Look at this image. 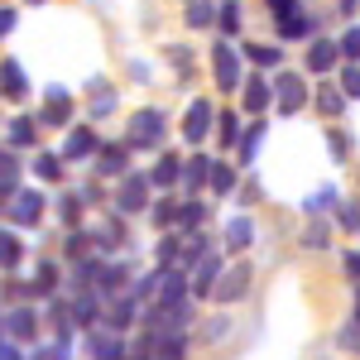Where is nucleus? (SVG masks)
<instances>
[{
	"label": "nucleus",
	"instance_id": "obj_15",
	"mask_svg": "<svg viewBox=\"0 0 360 360\" xmlns=\"http://www.w3.org/2000/svg\"><path fill=\"white\" fill-rule=\"evenodd\" d=\"M250 236H255V226H250L245 217H236V221L226 226V250H245V245H250Z\"/></svg>",
	"mask_w": 360,
	"mask_h": 360
},
{
	"label": "nucleus",
	"instance_id": "obj_21",
	"mask_svg": "<svg viewBox=\"0 0 360 360\" xmlns=\"http://www.w3.org/2000/svg\"><path fill=\"white\" fill-rule=\"evenodd\" d=\"M15 264H20V240L0 231V269H15Z\"/></svg>",
	"mask_w": 360,
	"mask_h": 360
},
{
	"label": "nucleus",
	"instance_id": "obj_26",
	"mask_svg": "<svg viewBox=\"0 0 360 360\" xmlns=\"http://www.w3.org/2000/svg\"><path fill=\"white\" fill-rule=\"evenodd\" d=\"M130 317H135V303H130V298H125V303H115V312H111V332L130 327Z\"/></svg>",
	"mask_w": 360,
	"mask_h": 360
},
{
	"label": "nucleus",
	"instance_id": "obj_32",
	"mask_svg": "<svg viewBox=\"0 0 360 360\" xmlns=\"http://www.w3.org/2000/svg\"><path fill=\"white\" fill-rule=\"evenodd\" d=\"M341 91H346V96H360V68H346V72H341Z\"/></svg>",
	"mask_w": 360,
	"mask_h": 360
},
{
	"label": "nucleus",
	"instance_id": "obj_17",
	"mask_svg": "<svg viewBox=\"0 0 360 360\" xmlns=\"http://www.w3.org/2000/svg\"><path fill=\"white\" fill-rule=\"evenodd\" d=\"M10 332H15V336H25V341H29V336L39 332V317H34V312H29V307H20V312H15V317H10Z\"/></svg>",
	"mask_w": 360,
	"mask_h": 360
},
{
	"label": "nucleus",
	"instance_id": "obj_31",
	"mask_svg": "<svg viewBox=\"0 0 360 360\" xmlns=\"http://www.w3.org/2000/svg\"><path fill=\"white\" fill-rule=\"evenodd\" d=\"M34 168H39V178H49V183H53L58 173H63V168H58V159H53V154H39V164H34Z\"/></svg>",
	"mask_w": 360,
	"mask_h": 360
},
{
	"label": "nucleus",
	"instance_id": "obj_19",
	"mask_svg": "<svg viewBox=\"0 0 360 360\" xmlns=\"http://www.w3.org/2000/svg\"><path fill=\"white\" fill-rule=\"evenodd\" d=\"M207 178H212L217 193H231V188H236V168H226V164H212V168H207Z\"/></svg>",
	"mask_w": 360,
	"mask_h": 360
},
{
	"label": "nucleus",
	"instance_id": "obj_24",
	"mask_svg": "<svg viewBox=\"0 0 360 360\" xmlns=\"http://www.w3.org/2000/svg\"><path fill=\"white\" fill-rule=\"evenodd\" d=\"M101 173H125V149H101Z\"/></svg>",
	"mask_w": 360,
	"mask_h": 360
},
{
	"label": "nucleus",
	"instance_id": "obj_37",
	"mask_svg": "<svg viewBox=\"0 0 360 360\" xmlns=\"http://www.w3.org/2000/svg\"><path fill=\"white\" fill-rule=\"evenodd\" d=\"M173 217H178V207H173V202H159V207H154V221H159V226H168Z\"/></svg>",
	"mask_w": 360,
	"mask_h": 360
},
{
	"label": "nucleus",
	"instance_id": "obj_33",
	"mask_svg": "<svg viewBox=\"0 0 360 360\" xmlns=\"http://www.w3.org/2000/svg\"><path fill=\"white\" fill-rule=\"evenodd\" d=\"M236 139H240V125H236V115L226 111L221 115V144H236Z\"/></svg>",
	"mask_w": 360,
	"mask_h": 360
},
{
	"label": "nucleus",
	"instance_id": "obj_6",
	"mask_svg": "<svg viewBox=\"0 0 360 360\" xmlns=\"http://www.w3.org/2000/svg\"><path fill=\"white\" fill-rule=\"evenodd\" d=\"M207 130H212V106H207V101H193V106H188V115H183V135L197 144Z\"/></svg>",
	"mask_w": 360,
	"mask_h": 360
},
{
	"label": "nucleus",
	"instance_id": "obj_8",
	"mask_svg": "<svg viewBox=\"0 0 360 360\" xmlns=\"http://www.w3.org/2000/svg\"><path fill=\"white\" fill-rule=\"evenodd\" d=\"M336 53H341V49H336L332 39H317V44L307 49V68H312V72H332Z\"/></svg>",
	"mask_w": 360,
	"mask_h": 360
},
{
	"label": "nucleus",
	"instance_id": "obj_28",
	"mask_svg": "<svg viewBox=\"0 0 360 360\" xmlns=\"http://www.w3.org/2000/svg\"><path fill=\"white\" fill-rule=\"evenodd\" d=\"M183 356H188V341H183V336H168L164 351H159V360H183Z\"/></svg>",
	"mask_w": 360,
	"mask_h": 360
},
{
	"label": "nucleus",
	"instance_id": "obj_42",
	"mask_svg": "<svg viewBox=\"0 0 360 360\" xmlns=\"http://www.w3.org/2000/svg\"><path fill=\"white\" fill-rule=\"evenodd\" d=\"M135 360H149V356H135Z\"/></svg>",
	"mask_w": 360,
	"mask_h": 360
},
{
	"label": "nucleus",
	"instance_id": "obj_18",
	"mask_svg": "<svg viewBox=\"0 0 360 360\" xmlns=\"http://www.w3.org/2000/svg\"><path fill=\"white\" fill-rule=\"evenodd\" d=\"M212 20H217V10H212L207 0H193V5H188V25L193 29H207Z\"/></svg>",
	"mask_w": 360,
	"mask_h": 360
},
{
	"label": "nucleus",
	"instance_id": "obj_20",
	"mask_svg": "<svg viewBox=\"0 0 360 360\" xmlns=\"http://www.w3.org/2000/svg\"><path fill=\"white\" fill-rule=\"evenodd\" d=\"M207 159H193V164L183 168V173H178V178H183V183H188V193H193V188H202V183H207Z\"/></svg>",
	"mask_w": 360,
	"mask_h": 360
},
{
	"label": "nucleus",
	"instance_id": "obj_36",
	"mask_svg": "<svg viewBox=\"0 0 360 360\" xmlns=\"http://www.w3.org/2000/svg\"><path fill=\"white\" fill-rule=\"evenodd\" d=\"M269 10H274L278 20H288V15H298V0H269Z\"/></svg>",
	"mask_w": 360,
	"mask_h": 360
},
{
	"label": "nucleus",
	"instance_id": "obj_30",
	"mask_svg": "<svg viewBox=\"0 0 360 360\" xmlns=\"http://www.w3.org/2000/svg\"><path fill=\"white\" fill-rule=\"evenodd\" d=\"M173 221H178V226H197V221H202V207H197V202H183Z\"/></svg>",
	"mask_w": 360,
	"mask_h": 360
},
{
	"label": "nucleus",
	"instance_id": "obj_38",
	"mask_svg": "<svg viewBox=\"0 0 360 360\" xmlns=\"http://www.w3.org/2000/svg\"><path fill=\"white\" fill-rule=\"evenodd\" d=\"M53 283H58L53 264H44V269H39V293H49V288H53Z\"/></svg>",
	"mask_w": 360,
	"mask_h": 360
},
{
	"label": "nucleus",
	"instance_id": "obj_5",
	"mask_svg": "<svg viewBox=\"0 0 360 360\" xmlns=\"http://www.w3.org/2000/svg\"><path fill=\"white\" fill-rule=\"evenodd\" d=\"M10 217L20 226H34L44 217V193H15V207H10Z\"/></svg>",
	"mask_w": 360,
	"mask_h": 360
},
{
	"label": "nucleus",
	"instance_id": "obj_23",
	"mask_svg": "<svg viewBox=\"0 0 360 360\" xmlns=\"http://www.w3.org/2000/svg\"><path fill=\"white\" fill-rule=\"evenodd\" d=\"M259 139H264V125H250V130H245V139H240V159H245V164L255 159V149H259Z\"/></svg>",
	"mask_w": 360,
	"mask_h": 360
},
{
	"label": "nucleus",
	"instance_id": "obj_12",
	"mask_svg": "<svg viewBox=\"0 0 360 360\" xmlns=\"http://www.w3.org/2000/svg\"><path fill=\"white\" fill-rule=\"evenodd\" d=\"M91 356L96 360H125V341H120V336H96V341H91Z\"/></svg>",
	"mask_w": 360,
	"mask_h": 360
},
{
	"label": "nucleus",
	"instance_id": "obj_25",
	"mask_svg": "<svg viewBox=\"0 0 360 360\" xmlns=\"http://www.w3.org/2000/svg\"><path fill=\"white\" fill-rule=\"evenodd\" d=\"M212 288H217V259H207L197 269V293H212Z\"/></svg>",
	"mask_w": 360,
	"mask_h": 360
},
{
	"label": "nucleus",
	"instance_id": "obj_34",
	"mask_svg": "<svg viewBox=\"0 0 360 360\" xmlns=\"http://www.w3.org/2000/svg\"><path fill=\"white\" fill-rule=\"evenodd\" d=\"M341 53H346V58H360V29H346V39H341Z\"/></svg>",
	"mask_w": 360,
	"mask_h": 360
},
{
	"label": "nucleus",
	"instance_id": "obj_4",
	"mask_svg": "<svg viewBox=\"0 0 360 360\" xmlns=\"http://www.w3.org/2000/svg\"><path fill=\"white\" fill-rule=\"evenodd\" d=\"M245 288H250V269H245V264H236V269H231L212 293H217L221 303H236V298H245Z\"/></svg>",
	"mask_w": 360,
	"mask_h": 360
},
{
	"label": "nucleus",
	"instance_id": "obj_35",
	"mask_svg": "<svg viewBox=\"0 0 360 360\" xmlns=\"http://www.w3.org/2000/svg\"><path fill=\"white\" fill-rule=\"evenodd\" d=\"M10 139H15V144H29V139H34V120H15Z\"/></svg>",
	"mask_w": 360,
	"mask_h": 360
},
{
	"label": "nucleus",
	"instance_id": "obj_9",
	"mask_svg": "<svg viewBox=\"0 0 360 360\" xmlns=\"http://www.w3.org/2000/svg\"><path fill=\"white\" fill-rule=\"evenodd\" d=\"M0 86H5V96H15V101L29 91L25 72H20V63H15V58H5V63H0Z\"/></svg>",
	"mask_w": 360,
	"mask_h": 360
},
{
	"label": "nucleus",
	"instance_id": "obj_40",
	"mask_svg": "<svg viewBox=\"0 0 360 360\" xmlns=\"http://www.w3.org/2000/svg\"><path fill=\"white\" fill-rule=\"evenodd\" d=\"M346 269H351V274L360 278V255H351V259H346Z\"/></svg>",
	"mask_w": 360,
	"mask_h": 360
},
{
	"label": "nucleus",
	"instance_id": "obj_39",
	"mask_svg": "<svg viewBox=\"0 0 360 360\" xmlns=\"http://www.w3.org/2000/svg\"><path fill=\"white\" fill-rule=\"evenodd\" d=\"M10 29H15V10H0V39H5Z\"/></svg>",
	"mask_w": 360,
	"mask_h": 360
},
{
	"label": "nucleus",
	"instance_id": "obj_2",
	"mask_svg": "<svg viewBox=\"0 0 360 360\" xmlns=\"http://www.w3.org/2000/svg\"><path fill=\"white\" fill-rule=\"evenodd\" d=\"M159 139H164V115L159 111H135V120H130V144L144 149V144H159Z\"/></svg>",
	"mask_w": 360,
	"mask_h": 360
},
{
	"label": "nucleus",
	"instance_id": "obj_16",
	"mask_svg": "<svg viewBox=\"0 0 360 360\" xmlns=\"http://www.w3.org/2000/svg\"><path fill=\"white\" fill-rule=\"evenodd\" d=\"M307 29H312V20H307L303 10H298V15H288V20H278V34H283V39H303Z\"/></svg>",
	"mask_w": 360,
	"mask_h": 360
},
{
	"label": "nucleus",
	"instance_id": "obj_3",
	"mask_svg": "<svg viewBox=\"0 0 360 360\" xmlns=\"http://www.w3.org/2000/svg\"><path fill=\"white\" fill-rule=\"evenodd\" d=\"M303 101H307L303 77H298V72H283V77H278V111H283V115H293L298 106H303Z\"/></svg>",
	"mask_w": 360,
	"mask_h": 360
},
{
	"label": "nucleus",
	"instance_id": "obj_11",
	"mask_svg": "<svg viewBox=\"0 0 360 360\" xmlns=\"http://www.w3.org/2000/svg\"><path fill=\"white\" fill-rule=\"evenodd\" d=\"M91 149H96V135H91V130H72L68 144H63V154H68V159H86Z\"/></svg>",
	"mask_w": 360,
	"mask_h": 360
},
{
	"label": "nucleus",
	"instance_id": "obj_41",
	"mask_svg": "<svg viewBox=\"0 0 360 360\" xmlns=\"http://www.w3.org/2000/svg\"><path fill=\"white\" fill-rule=\"evenodd\" d=\"M0 360H20V356H15V351H10V346H0Z\"/></svg>",
	"mask_w": 360,
	"mask_h": 360
},
{
	"label": "nucleus",
	"instance_id": "obj_14",
	"mask_svg": "<svg viewBox=\"0 0 360 360\" xmlns=\"http://www.w3.org/2000/svg\"><path fill=\"white\" fill-rule=\"evenodd\" d=\"M178 173H183V164H178L173 154H164V159L154 164V178H149V183H154V188H173V183H178Z\"/></svg>",
	"mask_w": 360,
	"mask_h": 360
},
{
	"label": "nucleus",
	"instance_id": "obj_22",
	"mask_svg": "<svg viewBox=\"0 0 360 360\" xmlns=\"http://www.w3.org/2000/svg\"><path fill=\"white\" fill-rule=\"evenodd\" d=\"M245 58H250V63H259V68H274V63H278V49H274V44H250Z\"/></svg>",
	"mask_w": 360,
	"mask_h": 360
},
{
	"label": "nucleus",
	"instance_id": "obj_1",
	"mask_svg": "<svg viewBox=\"0 0 360 360\" xmlns=\"http://www.w3.org/2000/svg\"><path fill=\"white\" fill-rule=\"evenodd\" d=\"M212 72H217V86H221V91H236V86H240V53H236L231 44H217Z\"/></svg>",
	"mask_w": 360,
	"mask_h": 360
},
{
	"label": "nucleus",
	"instance_id": "obj_27",
	"mask_svg": "<svg viewBox=\"0 0 360 360\" xmlns=\"http://www.w3.org/2000/svg\"><path fill=\"white\" fill-rule=\"evenodd\" d=\"M317 106H322V115H336V111H341V91H336V86H322Z\"/></svg>",
	"mask_w": 360,
	"mask_h": 360
},
{
	"label": "nucleus",
	"instance_id": "obj_29",
	"mask_svg": "<svg viewBox=\"0 0 360 360\" xmlns=\"http://www.w3.org/2000/svg\"><path fill=\"white\" fill-rule=\"evenodd\" d=\"M217 15H221V29H226V34H236V29H240V10H236L231 0H226V5L217 10Z\"/></svg>",
	"mask_w": 360,
	"mask_h": 360
},
{
	"label": "nucleus",
	"instance_id": "obj_13",
	"mask_svg": "<svg viewBox=\"0 0 360 360\" xmlns=\"http://www.w3.org/2000/svg\"><path fill=\"white\" fill-rule=\"evenodd\" d=\"M44 120H49V125H63V120H68V91H63V86H49V106H44Z\"/></svg>",
	"mask_w": 360,
	"mask_h": 360
},
{
	"label": "nucleus",
	"instance_id": "obj_10",
	"mask_svg": "<svg viewBox=\"0 0 360 360\" xmlns=\"http://www.w3.org/2000/svg\"><path fill=\"white\" fill-rule=\"evenodd\" d=\"M269 101H274V86L264 82V77H250V82H245V106L259 115L264 106H269Z\"/></svg>",
	"mask_w": 360,
	"mask_h": 360
},
{
	"label": "nucleus",
	"instance_id": "obj_7",
	"mask_svg": "<svg viewBox=\"0 0 360 360\" xmlns=\"http://www.w3.org/2000/svg\"><path fill=\"white\" fill-rule=\"evenodd\" d=\"M144 197H149V178H144V173L125 178V188H120V212H139Z\"/></svg>",
	"mask_w": 360,
	"mask_h": 360
}]
</instances>
